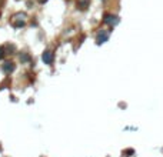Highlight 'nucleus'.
<instances>
[{"mask_svg": "<svg viewBox=\"0 0 163 157\" xmlns=\"http://www.w3.org/2000/svg\"><path fill=\"white\" fill-rule=\"evenodd\" d=\"M104 23H107V24H116L117 23V17L116 16H106V19H104Z\"/></svg>", "mask_w": 163, "mask_h": 157, "instance_id": "5", "label": "nucleus"}, {"mask_svg": "<svg viewBox=\"0 0 163 157\" xmlns=\"http://www.w3.org/2000/svg\"><path fill=\"white\" fill-rule=\"evenodd\" d=\"M29 60H30V56H29L27 53L20 54V61H22V63H26V61H29Z\"/></svg>", "mask_w": 163, "mask_h": 157, "instance_id": "7", "label": "nucleus"}, {"mask_svg": "<svg viewBox=\"0 0 163 157\" xmlns=\"http://www.w3.org/2000/svg\"><path fill=\"white\" fill-rule=\"evenodd\" d=\"M107 37H109V34L106 32H100L97 34V43L100 44V43H104L106 40H107Z\"/></svg>", "mask_w": 163, "mask_h": 157, "instance_id": "4", "label": "nucleus"}, {"mask_svg": "<svg viewBox=\"0 0 163 157\" xmlns=\"http://www.w3.org/2000/svg\"><path fill=\"white\" fill-rule=\"evenodd\" d=\"M2 70L5 71L6 74H10L11 71L14 70V63L13 61H6L5 64L2 66Z\"/></svg>", "mask_w": 163, "mask_h": 157, "instance_id": "3", "label": "nucleus"}, {"mask_svg": "<svg viewBox=\"0 0 163 157\" xmlns=\"http://www.w3.org/2000/svg\"><path fill=\"white\" fill-rule=\"evenodd\" d=\"M42 59H43V61L46 63V64H52V63H53V60H54V56H53L52 52L47 50V52H44V53H43Z\"/></svg>", "mask_w": 163, "mask_h": 157, "instance_id": "2", "label": "nucleus"}, {"mask_svg": "<svg viewBox=\"0 0 163 157\" xmlns=\"http://www.w3.org/2000/svg\"><path fill=\"white\" fill-rule=\"evenodd\" d=\"M77 6L80 9H86L87 6H89V0H77Z\"/></svg>", "mask_w": 163, "mask_h": 157, "instance_id": "6", "label": "nucleus"}, {"mask_svg": "<svg viewBox=\"0 0 163 157\" xmlns=\"http://www.w3.org/2000/svg\"><path fill=\"white\" fill-rule=\"evenodd\" d=\"M3 56H5V49H3V47H0V60L3 59Z\"/></svg>", "mask_w": 163, "mask_h": 157, "instance_id": "8", "label": "nucleus"}, {"mask_svg": "<svg viewBox=\"0 0 163 157\" xmlns=\"http://www.w3.org/2000/svg\"><path fill=\"white\" fill-rule=\"evenodd\" d=\"M39 3H44V2H47V0H37Z\"/></svg>", "mask_w": 163, "mask_h": 157, "instance_id": "9", "label": "nucleus"}, {"mask_svg": "<svg viewBox=\"0 0 163 157\" xmlns=\"http://www.w3.org/2000/svg\"><path fill=\"white\" fill-rule=\"evenodd\" d=\"M24 22H26V14H24V13H17V14H14L13 19H11V24H13V27L24 26Z\"/></svg>", "mask_w": 163, "mask_h": 157, "instance_id": "1", "label": "nucleus"}]
</instances>
